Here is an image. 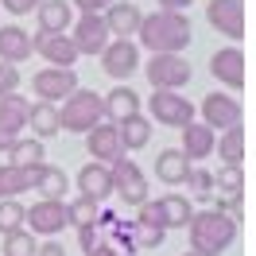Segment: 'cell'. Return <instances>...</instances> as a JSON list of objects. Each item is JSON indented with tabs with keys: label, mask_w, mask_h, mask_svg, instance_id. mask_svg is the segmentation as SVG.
<instances>
[{
	"label": "cell",
	"mask_w": 256,
	"mask_h": 256,
	"mask_svg": "<svg viewBox=\"0 0 256 256\" xmlns=\"http://www.w3.org/2000/svg\"><path fill=\"white\" fill-rule=\"evenodd\" d=\"M140 43H144L152 54H182V50L190 47L194 39V28H190V16L186 12H152V16L140 20Z\"/></svg>",
	"instance_id": "cell-1"
},
{
	"label": "cell",
	"mask_w": 256,
	"mask_h": 256,
	"mask_svg": "<svg viewBox=\"0 0 256 256\" xmlns=\"http://www.w3.org/2000/svg\"><path fill=\"white\" fill-rule=\"evenodd\" d=\"M186 229H190V252L218 256V252H225V248L237 240L240 222L229 218V214H218V210H202V214H190Z\"/></svg>",
	"instance_id": "cell-2"
},
{
	"label": "cell",
	"mask_w": 256,
	"mask_h": 256,
	"mask_svg": "<svg viewBox=\"0 0 256 256\" xmlns=\"http://www.w3.org/2000/svg\"><path fill=\"white\" fill-rule=\"evenodd\" d=\"M58 120H62L66 132H90L105 120V97L97 94V90H74V94L62 101V109H58Z\"/></svg>",
	"instance_id": "cell-3"
},
{
	"label": "cell",
	"mask_w": 256,
	"mask_h": 256,
	"mask_svg": "<svg viewBox=\"0 0 256 256\" xmlns=\"http://www.w3.org/2000/svg\"><path fill=\"white\" fill-rule=\"evenodd\" d=\"M148 120L152 124H167V128H182L194 120V105H190V97H182L178 90H152Z\"/></svg>",
	"instance_id": "cell-4"
},
{
	"label": "cell",
	"mask_w": 256,
	"mask_h": 256,
	"mask_svg": "<svg viewBox=\"0 0 256 256\" xmlns=\"http://www.w3.org/2000/svg\"><path fill=\"white\" fill-rule=\"evenodd\" d=\"M109 171H112V194H116L124 206H144L148 202V178H144V171H140V163L120 156V160L109 163Z\"/></svg>",
	"instance_id": "cell-5"
},
{
	"label": "cell",
	"mask_w": 256,
	"mask_h": 256,
	"mask_svg": "<svg viewBox=\"0 0 256 256\" xmlns=\"http://www.w3.org/2000/svg\"><path fill=\"white\" fill-rule=\"evenodd\" d=\"M148 82H152V90H182L186 82H190V62L182 58V54H152V62L144 66Z\"/></svg>",
	"instance_id": "cell-6"
},
{
	"label": "cell",
	"mask_w": 256,
	"mask_h": 256,
	"mask_svg": "<svg viewBox=\"0 0 256 256\" xmlns=\"http://www.w3.org/2000/svg\"><path fill=\"white\" fill-rule=\"evenodd\" d=\"M70 28H74V35H70V39H74L78 54H90V58H97L101 50L109 47V39H112V35H109V24H105V16H101V12H82Z\"/></svg>",
	"instance_id": "cell-7"
},
{
	"label": "cell",
	"mask_w": 256,
	"mask_h": 256,
	"mask_svg": "<svg viewBox=\"0 0 256 256\" xmlns=\"http://www.w3.org/2000/svg\"><path fill=\"white\" fill-rule=\"evenodd\" d=\"M28 112H32V101L20 94H4L0 97V152L16 144L28 128Z\"/></svg>",
	"instance_id": "cell-8"
},
{
	"label": "cell",
	"mask_w": 256,
	"mask_h": 256,
	"mask_svg": "<svg viewBox=\"0 0 256 256\" xmlns=\"http://www.w3.org/2000/svg\"><path fill=\"white\" fill-rule=\"evenodd\" d=\"M32 90H35V97L58 105V101H66V97L78 90V74H74V66H47V70L35 74Z\"/></svg>",
	"instance_id": "cell-9"
},
{
	"label": "cell",
	"mask_w": 256,
	"mask_h": 256,
	"mask_svg": "<svg viewBox=\"0 0 256 256\" xmlns=\"http://www.w3.org/2000/svg\"><path fill=\"white\" fill-rule=\"evenodd\" d=\"M24 225L35 237H54L66 229V202H50V198H39L35 206L24 210Z\"/></svg>",
	"instance_id": "cell-10"
},
{
	"label": "cell",
	"mask_w": 256,
	"mask_h": 256,
	"mask_svg": "<svg viewBox=\"0 0 256 256\" xmlns=\"http://www.w3.org/2000/svg\"><path fill=\"white\" fill-rule=\"evenodd\" d=\"M101 70L116 82L132 78V74L140 70V47H136L132 39H109V47L101 50Z\"/></svg>",
	"instance_id": "cell-11"
},
{
	"label": "cell",
	"mask_w": 256,
	"mask_h": 256,
	"mask_svg": "<svg viewBox=\"0 0 256 256\" xmlns=\"http://www.w3.org/2000/svg\"><path fill=\"white\" fill-rule=\"evenodd\" d=\"M240 116H244V109H240V101L237 97H229V94H206L202 97V124H210L214 132L218 128H233V124H240Z\"/></svg>",
	"instance_id": "cell-12"
},
{
	"label": "cell",
	"mask_w": 256,
	"mask_h": 256,
	"mask_svg": "<svg viewBox=\"0 0 256 256\" xmlns=\"http://www.w3.org/2000/svg\"><path fill=\"white\" fill-rule=\"evenodd\" d=\"M206 20H210L214 32L229 35L233 43L244 35V4H240V0H210L206 4Z\"/></svg>",
	"instance_id": "cell-13"
},
{
	"label": "cell",
	"mask_w": 256,
	"mask_h": 256,
	"mask_svg": "<svg viewBox=\"0 0 256 256\" xmlns=\"http://www.w3.org/2000/svg\"><path fill=\"white\" fill-rule=\"evenodd\" d=\"M24 171H28V190H39L43 198H50V202H62L66 190H70V178H66V171L50 167V163L24 167Z\"/></svg>",
	"instance_id": "cell-14"
},
{
	"label": "cell",
	"mask_w": 256,
	"mask_h": 256,
	"mask_svg": "<svg viewBox=\"0 0 256 256\" xmlns=\"http://www.w3.org/2000/svg\"><path fill=\"white\" fill-rule=\"evenodd\" d=\"M210 74L222 82L225 90H240V86H244V54H240V47L214 50V58H210Z\"/></svg>",
	"instance_id": "cell-15"
},
{
	"label": "cell",
	"mask_w": 256,
	"mask_h": 256,
	"mask_svg": "<svg viewBox=\"0 0 256 256\" xmlns=\"http://www.w3.org/2000/svg\"><path fill=\"white\" fill-rule=\"evenodd\" d=\"M101 16H105V24H109V35H112V39H132V35L140 32V20H144V12H140V4L112 0Z\"/></svg>",
	"instance_id": "cell-16"
},
{
	"label": "cell",
	"mask_w": 256,
	"mask_h": 256,
	"mask_svg": "<svg viewBox=\"0 0 256 256\" xmlns=\"http://www.w3.org/2000/svg\"><path fill=\"white\" fill-rule=\"evenodd\" d=\"M86 152H90V160L97 163H112V160H120L124 156V148H120V136H116V124H101L90 128L86 132Z\"/></svg>",
	"instance_id": "cell-17"
},
{
	"label": "cell",
	"mask_w": 256,
	"mask_h": 256,
	"mask_svg": "<svg viewBox=\"0 0 256 256\" xmlns=\"http://www.w3.org/2000/svg\"><path fill=\"white\" fill-rule=\"evenodd\" d=\"M32 43H35V54H43L50 66H74L82 58L70 35H47V32H39V35H32Z\"/></svg>",
	"instance_id": "cell-18"
},
{
	"label": "cell",
	"mask_w": 256,
	"mask_h": 256,
	"mask_svg": "<svg viewBox=\"0 0 256 256\" xmlns=\"http://www.w3.org/2000/svg\"><path fill=\"white\" fill-rule=\"evenodd\" d=\"M78 190H82V198H90V202H105L112 194V171H109V163H86L78 171Z\"/></svg>",
	"instance_id": "cell-19"
},
{
	"label": "cell",
	"mask_w": 256,
	"mask_h": 256,
	"mask_svg": "<svg viewBox=\"0 0 256 256\" xmlns=\"http://www.w3.org/2000/svg\"><path fill=\"white\" fill-rule=\"evenodd\" d=\"M35 54V43L32 35L24 32V28H16V24H4L0 28V62H28Z\"/></svg>",
	"instance_id": "cell-20"
},
{
	"label": "cell",
	"mask_w": 256,
	"mask_h": 256,
	"mask_svg": "<svg viewBox=\"0 0 256 256\" xmlns=\"http://www.w3.org/2000/svg\"><path fill=\"white\" fill-rule=\"evenodd\" d=\"M35 12H39V32L47 35H66L74 24V4H66V0H43Z\"/></svg>",
	"instance_id": "cell-21"
},
{
	"label": "cell",
	"mask_w": 256,
	"mask_h": 256,
	"mask_svg": "<svg viewBox=\"0 0 256 256\" xmlns=\"http://www.w3.org/2000/svg\"><path fill=\"white\" fill-rule=\"evenodd\" d=\"M214 144H218V132L210 124H198V120L182 124V156H186V160H206V156H214Z\"/></svg>",
	"instance_id": "cell-22"
},
{
	"label": "cell",
	"mask_w": 256,
	"mask_h": 256,
	"mask_svg": "<svg viewBox=\"0 0 256 256\" xmlns=\"http://www.w3.org/2000/svg\"><path fill=\"white\" fill-rule=\"evenodd\" d=\"M156 175H160V182H167V186H182V182H186L190 160L182 156V148H163L160 156H156Z\"/></svg>",
	"instance_id": "cell-23"
},
{
	"label": "cell",
	"mask_w": 256,
	"mask_h": 256,
	"mask_svg": "<svg viewBox=\"0 0 256 256\" xmlns=\"http://www.w3.org/2000/svg\"><path fill=\"white\" fill-rule=\"evenodd\" d=\"M136 112H140V94L132 86H116L112 94H105V116L112 124H120V120L136 116Z\"/></svg>",
	"instance_id": "cell-24"
},
{
	"label": "cell",
	"mask_w": 256,
	"mask_h": 256,
	"mask_svg": "<svg viewBox=\"0 0 256 256\" xmlns=\"http://www.w3.org/2000/svg\"><path fill=\"white\" fill-rule=\"evenodd\" d=\"M28 128L35 132V140H50V136H58V132H62L58 105H50V101H39V105H32V112H28Z\"/></svg>",
	"instance_id": "cell-25"
},
{
	"label": "cell",
	"mask_w": 256,
	"mask_h": 256,
	"mask_svg": "<svg viewBox=\"0 0 256 256\" xmlns=\"http://www.w3.org/2000/svg\"><path fill=\"white\" fill-rule=\"evenodd\" d=\"M116 136H120V148H124V152H140V148H148V140H152V120H148L144 112H136V116H128V120L116 124Z\"/></svg>",
	"instance_id": "cell-26"
},
{
	"label": "cell",
	"mask_w": 256,
	"mask_h": 256,
	"mask_svg": "<svg viewBox=\"0 0 256 256\" xmlns=\"http://www.w3.org/2000/svg\"><path fill=\"white\" fill-rule=\"evenodd\" d=\"M160 214H163V229H186L190 222V202L182 198V194H163L160 198Z\"/></svg>",
	"instance_id": "cell-27"
},
{
	"label": "cell",
	"mask_w": 256,
	"mask_h": 256,
	"mask_svg": "<svg viewBox=\"0 0 256 256\" xmlns=\"http://www.w3.org/2000/svg\"><path fill=\"white\" fill-rule=\"evenodd\" d=\"M8 163H12V167H39V163H43V140L20 136L16 144L8 148Z\"/></svg>",
	"instance_id": "cell-28"
},
{
	"label": "cell",
	"mask_w": 256,
	"mask_h": 256,
	"mask_svg": "<svg viewBox=\"0 0 256 256\" xmlns=\"http://www.w3.org/2000/svg\"><path fill=\"white\" fill-rule=\"evenodd\" d=\"M214 152L222 156V163H244V128L240 124L225 128L218 136V144H214Z\"/></svg>",
	"instance_id": "cell-29"
},
{
	"label": "cell",
	"mask_w": 256,
	"mask_h": 256,
	"mask_svg": "<svg viewBox=\"0 0 256 256\" xmlns=\"http://www.w3.org/2000/svg\"><path fill=\"white\" fill-rule=\"evenodd\" d=\"M214 190L240 198V190H244V167L240 163H222V171L214 175Z\"/></svg>",
	"instance_id": "cell-30"
},
{
	"label": "cell",
	"mask_w": 256,
	"mask_h": 256,
	"mask_svg": "<svg viewBox=\"0 0 256 256\" xmlns=\"http://www.w3.org/2000/svg\"><path fill=\"white\" fill-rule=\"evenodd\" d=\"M28 190V171L12 167V163H0V198H20Z\"/></svg>",
	"instance_id": "cell-31"
},
{
	"label": "cell",
	"mask_w": 256,
	"mask_h": 256,
	"mask_svg": "<svg viewBox=\"0 0 256 256\" xmlns=\"http://www.w3.org/2000/svg\"><path fill=\"white\" fill-rule=\"evenodd\" d=\"M97 202H90V198H74V202H66V225H74V229H82V225H97Z\"/></svg>",
	"instance_id": "cell-32"
},
{
	"label": "cell",
	"mask_w": 256,
	"mask_h": 256,
	"mask_svg": "<svg viewBox=\"0 0 256 256\" xmlns=\"http://www.w3.org/2000/svg\"><path fill=\"white\" fill-rule=\"evenodd\" d=\"M163 237H167L163 225H144V222H132V233H128L132 248H160Z\"/></svg>",
	"instance_id": "cell-33"
},
{
	"label": "cell",
	"mask_w": 256,
	"mask_h": 256,
	"mask_svg": "<svg viewBox=\"0 0 256 256\" xmlns=\"http://www.w3.org/2000/svg\"><path fill=\"white\" fill-rule=\"evenodd\" d=\"M35 233H28V229H16V233H4V248L0 252L4 256H35Z\"/></svg>",
	"instance_id": "cell-34"
},
{
	"label": "cell",
	"mask_w": 256,
	"mask_h": 256,
	"mask_svg": "<svg viewBox=\"0 0 256 256\" xmlns=\"http://www.w3.org/2000/svg\"><path fill=\"white\" fill-rule=\"evenodd\" d=\"M24 210L28 206H20L16 198H0V237L24 229Z\"/></svg>",
	"instance_id": "cell-35"
},
{
	"label": "cell",
	"mask_w": 256,
	"mask_h": 256,
	"mask_svg": "<svg viewBox=\"0 0 256 256\" xmlns=\"http://www.w3.org/2000/svg\"><path fill=\"white\" fill-rule=\"evenodd\" d=\"M186 186H190L194 198H210V194H218V190H214V171H206V167H190Z\"/></svg>",
	"instance_id": "cell-36"
},
{
	"label": "cell",
	"mask_w": 256,
	"mask_h": 256,
	"mask_svg": "<svg viewBox=\"0 0 256 256\" xmlns=\"http://www.w3.org/2000/svg\"><path fill=\"white\" fill-rule=\"evenodd\" d=\"M16 90H20V66L0 62V97H4V94H16Z\"/></svg>",
	"instance_id": "cell-37"
},
{
	"label": "cell",
	"mask_w": 256,
	"mask_h": 256,
	"mask_svg": "<svg viewBox=\"0 0 256 256\" xmlns=\"http://www.w3.org/2000/svg\"><path fill=\"white\" fill-rule=\"evenodd\" d=\"M140 214H136V222H144V225H163V214H160V202H152L148 198L144 206H136Z\"/></svg>",
	"instance_id": "cell-38"
},
{
	"label": "cell",
	"mask_w": 256,
	"mask_h": 256,
	"mask_svg": "<svg viewBox=\"0 0 256 256\" xmlns=\"http://www.w3.org/2000/svg\"><path fill=\"white\" fill-rule=\"evenodd\" d=\"M4 4V12H12V16H28V12H35L43 0H0Z\"/></svg>",
	"instance_id": "cell-39"
},
{
	"label": "cell",
	"mask_w": 256,
	"mask_h": 256,
	"mask_svg": "<svg viewBox=\"0 0 256 256\" xmlns=\"http://www.w3.org/2000/svg\"><path fill=\"white\" fill-rule=\"evenodd\" d=\"M78 237H82V252H90V248H97V244H101V233H97V225H82Z\"/></svg>",
	"instance_id": "cell-40"
},
{
	"label": "cell",
	"mask_w": 256,
	"mask_h": 256,
	"mask_svg": "<svg viewBox=\"0 0 256 256\" xmlns=\"http://www.w3.org/2000/svg\"><path fill=\"white\" fill-rule=\"evenodd\" d=\"M70 4H74L78 12H105L112 0H70Z\"/></svg>",
	"instance_id": "cell-41"
},
{
	"label": "cell",
	"mask_w": 256,
	"mask_h": 256,
	"mask_svg": "<svg viewBox=\"0 0 256 256\" xmlns=\"http://www.w3.org/2000/svg\"><path fill=\"white\" fill-rule=\"evenodd\" d=\"M35 256H66V248L58 244V240H47V244H39V248H35Z\"/></svg>",
	"instance_id": "cell-42"
},
{
	"label": "cell",
	"mask_w": 256,
	"mask_h": 256,
	"mask_svg": "<svg viewBox=\"0 0 256 256\" xmlns=\"http://www.w3.org/2000/svg\"><path fill=\"white\" fill-rule=\"evenodd\" d=\"M194 0H160V8H167V12H186Z\"/></svg>",
	"instance_id": "cell-43"
},
{
	"label": "cell",
	"mask_w": 256,
	"mask_h": 256,
	"mask_svg": "<svg viewBox=\"0 0 256 256\" xmlns=\"http://www.w3.org/2000/svg\"><path fill=\"white\" fill-rule=\"evenodd\" d=\"M86 256H120V252H116L112 244H105V240H101V244H97V248H90Z\"/></svg>",
	"instance_id": "cell-44"
},
{
	"label": "cell",
	"mask_w": 256,
	"mask_h": 256,
	"mask_svg": "<svg viewBox=\"0 0 256 256\" xmlns=\"http://www.w3.org/2000/svg\"><path fill=\"white\" fill-rule=\"evenodd\" d=\"M182 256H198V252H182Z\"/></svg>",
	"instance_id": "cell-45"
}]
</instances>
